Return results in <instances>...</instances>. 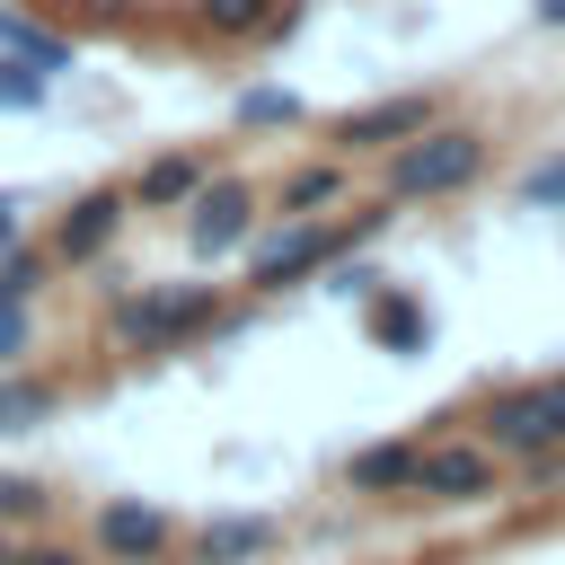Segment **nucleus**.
I'll return each mask as SVG.
<instances>
[{
  "label": "nucleus",
  "mask_w": 565,
  "mask_h": 565,
  "mask_svg": "<svg viewBox=\"0 0 565 565\" xmlns=\"http://www.w3.org/2000/svg\"><path fill=\"white\" fill-rule=\"evenodd\" d=\"M221 327H230L221 282H132V291L106 300V335H115L124 353H141V362L185 353V344H203V335H221Z\"/></svg>",
  "instance_id": "1"
},
{
  "label": "nucleus",
  "mask_w": 565,
  "mask_h": 565,
  "mask_svg": "<svg viewBox=\"0 0 565 565\" xmlns=\"http://www.w3.org/2000/svg\"><path fill=\"white\" fill-rule=\"evenodd\" d=\"M388 212H397V203H371V212H353V221L309 212V221H274V230H256V238L238 247V256H247V291H300V282H318L335 256H353L362 238H380Z\"/></svg>",
  "instance_id": "2"
},
{
  "label": "nucleus",
  "mask_w": 565,
  "mask_h": 565,
  "mask_svg": "<svg viewBox=\"0 0 565 565\" xmlns=\"http://www.w3.org/2000/svg\"><path fill=\"white\" fill-rule=\"evenodd\" d=\"M486 132L477 124H424L415 141L380 150V203H450L486 177Z\"/></svg>",
  "instance_id": "3"
},
{
  "label": "nucleus",
  "mask_w": 565,
  "mask_h": 565,
  "mask_svg": "<svg viewBox=\"0 0 565 565\" xmlns=\"http://www.w3.org/2000/svg\"><path fill=\"white\" fill-rule=\"evenodd\" d=\"M256 212H265V194H256L247 177L212 168V177L194 185V203L177 212V221H185V256H194V265H221V256H238V247L256 238Z\"/></svg>",
  "instance_id": "4"
},
{
  "label": "nucleus",
  "mask_w": 565,
  "mask_h": 565,
  "mask_svg": "<svg viewBox=\"0 0 565 565\" xmlns=\"http://www.w3.org/2000/svg\"><path fill=\"white\" fill-rule=\"evenodd\" d=\"M486 450H565V371L547 380H521V388H494L486 397Z\"/></svg>",
  "instance_id": "5"
},
{
  "label": "nucleus",
  "mask_w": 565,
  "mask_h": 565,
  "mask_svg": "<svg viewBox=\"0 0 565 565\" xmlns=\"http://www.w3.org/2000/svg\"><path fill=\"white\" fill-rule=\"evenodd\" d=\"M424 124H441V97H433V88H397V97H371V106H344V115L327 124V141H335V159H380V150H397V141H415Z\"/></svg>",
  "instance_id": "6"
},
{
  "label": "nucleus",
  "mask_w": 565,
  "mask_h": 565,
  "mask_svg": "<svg viewBox=\"0 0 565 565\" xmlns=\"http://www.w3.org/2000/svg\"><path fill=\"white\" fill-rule=\"evenodd\" d=\"M168 547H177V512L150 503V494H106V503L88 512V556H97V565H150V556H168Z\"/></svg>",
  "instance_id": "7"
},
{
  "label": "nucleus",
  "mask_w": 565,
  "mask_h": 565,
  "mask_svg": "<svg viewBox=\"0 0 565 565\" xmlns=\"http://www.w3.org/2000/svg\"><path fill=\"white\" fill-rule=\"evenodd\" d=\"M124 221H132L124 185H79V194L53 212V230H44V256H53V274H62V265H106V247L124 238Z\"/></svg>",
  "instance_id": "8"
},
{
  "label": "nucleus",
  "mask_w": 565,
  "mask_h": 565,
  "mask_svg": "<svg viewBox=\"0 0 565 565\" xmlns=\"http://www.w3.org/2000/svg\"><path fill=\"white\" fill-rule=\"evenodd\" d=\"M406 494H424V503H486L494 494V450L486 441H424Z\"/></svg>",
  "instance_id": "9"
},
{
  "label": "nucleus",
  "mask_w": 565,
  "mask_h": 565,
  "mask_svg": "<svg viewBox=\"0 0 565 565\" xmlns=\"http://www.w3.org/2000/svg\"><path fill=\"white\" fill-rule=\"evenodd\" d=\"M274 539H282V530H274L265 512H212V521H194V530H185V547H177V556H185V565H265V556H274Z\"/></svg>",
  "instance_id": "10"
},
{
  "label": "nucleus",
  "mask_w": 565,
  "mask_h": 565,
  "mask_svg": "<svg viewBox=\"0 0 565 565\" xmlns=\"http://www.w3.org/2000/svg\"><path fill=\"white\" fill-rule=\"evenodd\" d=\"M203 177H212V159H203V150H150V159L132 168L124 203H132V212H185Z\"/></svg>",
  "instance_id": "11"
},
{
  "label": "nucleus",
  "mask_w": 565,
  "mask_h": 565,
  "mask_svg": "<svg viewBox=\"0 0 565 565\" xmlns=\"http://www.w3.org/2000/svg\"><path fill=\"white\" fill-rule=\"evenodd\" d=\"M62 380L53 371H35V362H18V371H0V441H18V433H44L53 415H62Z\"/></svg>",
  "instance_id": "12"
},
{
  "label": "nucleus",
  "mask_w": 565,
  "mask_h": 565,
  "mask_svg": "<svg viewBox=\"0 0 565 565\" xmlns=\"http://www.w3.org/2000/svg\"><path fill=\"white\" fill-rule=\"evenodd\" d=\"M362 327H371L380 353H424V344H433V309H424L415 291H397V282H380V291L362 300Z\"/></svg>",
  "instance_id": "13"
},
{
  "label": "nucleus",
  "mask_w": 565,
  "mask_h": 565,
  "mask_svg": "<svg viewBox=\"0 0 565 565\" xmlns=\"http://www.w3.org/2000/svg\"><path fill=\"white\" fill-rule=\"evenodd\" d=\"M282 26H291V0H194V35H212V44H256Z\"/></svg>",
  "instance_id": "14"
},
{
  "label": "nucleus",
  "mask_w": 565,
  "mask_h": 565,
  "mask_svg": "<svg viewBox=\"0 0 565 565\" xmlns=\"http://www.w3.org/2000/svg\"><path fill=\"white\" fill-rule=\"evenodd\" d=\"M344 185H353V177H344V159H335V150H327V159H300V168L274 185V212H282V221L335 212V203H344Z\"/></svg>",
  "instance_id": "15"
},
{
  "label": "nucleus",
  "mask_w": 565,
  "mask_h": 565,
  "mask_svg": "<svg viewBox=\"0 0 565 565\" xmlns=\"http://www.w3.org/2000/svg\"><path fill=\"white\" fill-rule=\"evenodd\" d=\"M415 450H424V441H406V433H397V441H362V450L344 459V494H406V486H415Z\"/></svg>",
  "instance_id": "16"
},
{
  "label": "nucleus",
  "mask_w": 565,
  "mask_h": 565,
  "mask_svg": "<svg viewBox=\"0 0 565 565\" xmlns=\"http://www.w3.org/2000/svg\"><path fill=\"white\" fill-rule=\"evenodd\" d=\"M0 53L26 62V71H44V79H62V71L79 62V44H71L62 26H44V18H9V9H0Z\"/></svg>",
  "instance_id": "17"
},
{
  "label": "nucleus",
  "mask_w": 565,
  "mask_h": 565,
  "mask_svg": "<svg viewBox=\"0 0 565 565\" xmlns=\"http://www.w3.org/2000/svg\"><path fill=\"white\" fill-rule=\"evenodd\" d=\"M44 521H53V486L35 468H0V530L18 539V530H44Z\"/></svg>",
  "instance_id": "18"
},
{
  "label": "nucleus",
  "mask_w": 565,
  "mask_h": 565,
  "mask_svg": "<svg viewBox=\"0 0 565 565\" xmlns=\"http://www.w3.org/2000/svg\"><path fill=\"white\" fill-rule=\"evenodd\" d=\"M230 115H238V132H291V124H309V106H300L291 88H274V79H265V88H238Z\"/></svg>",
  "instance_id": "19"
},
{
  "label": "nucleus",
  "mask_w": 565,
  "mask_h": 565,
  "mask_svg": "<svg viewBox=\"0 0 565 565\" xmlns=\"http://www.w3.org/2000/svg\"><path fill=\"white\" fill-rule=\"evenodd\" d=\"M44 282H53V256L44 247H0V300H44Z\"/></svg>",
  "instance_id": "20"
},
{
  "label": "nucleus",
  "mask_w": 565,
  "mask_h": 565,
  "mask_svg": "<svg viewBox=\"0 0 565 565\" xmlns=\"http://www.w3.org/2000/svg\"><path fill=\"white\" fill-rule=\"evenodd\" d=\"M44 106H53V79L0 53V115H44Z\"/></svg>",
  "instance_id": "21"
},
{
  "label": "nucleus",
  "mask_w": 565,
  "mask_h": 565,
  "mask_svg": "<svg viewBox=\"0 0 565 565\" xmlns=\"http://www.w3.org/2000/svg\"><path fill=\"white\" fill-rule=\"evenodd\" d=\"M35 353V300H0V371H18Z\"/></svg>",
  "instance_id": "22"
},
{
  "label": "nucleus",
  "mask_w": 565,
  "mask_h": 565,
  "mask_svg": "<svg viewBox=\"0 0 565 565\" xmlns=\"http://www.w3.org/2000/svg\"><path fill=\"white\" fill-rule=\"evenodd\" d=\"M521 203H530V212H565V150L539 159V168L521 177Z\"/></svg>",
  "instance_id": "23"
},
{
  "label": "nucleus",
  "mask_w": 565,
  "mask_h": 565,
  "mask_svg": "<svg viewBox=\"0 0 565 565\" xmlns=\"http://www.w3.org/2000/svg\"><path fill=\"white\" fill-rule=\"evenodd\" d=\"M9 565H97V556H88L79 539H26V547H18Z\"/></svg>",
  "instance_id": "24"
},
{
  "label": "nucleus",
  "mask_w": 565,
  "mask_h": 565,
  "mask_svg": "<svg viewBox=\"0 0 565 565\" xmlns=\"http://www.w3.org/2000/svg\"><path fill=\"white\" fill-rule=\"evenodd\" d=\"M18 238H26V194L0 185V247H18Z\"/></svg>",
  "instance_id": "25"
},
{
  "label": "nucleus",
  "mask_w": 565,
  "mask_h": 565,
  "mask_svg": "<svg viewBox=\"0 0 565 565\" xmlns=\"http://www.w3.org/2000/svg\"><path fill=\"white\" fill-rule=\"evenodd\" d=\"M521 477H530V486H539V494H547V486H556V477H565V450H530V459H521Z\"/></svg>",
  "instance_id": "26"
},
{
  "label": "nucleus",
  "mask_w": 565,
  "mask_h": 565,
  "mask_svg": "<svg viewBox=\"0 0 565 565\" xmlns=\"http://www.w3.org/2000/svg\"><path fill=\"white\" fill-rule=\"evenodd\" d=\"M530 9H539V18H547V26H565V0H530Z\"/></svg>",
  "instance_id": "27"
},
{
  "label": "nucleus",
  "mask_w": 565,
  "mask_h": 565,
  "mask_svg": "<svg viewBox=\"0 0 565 565\" xmlns=\"http://www.w3.org/2000/svg\"><path fill=\"white\" fill-rule=\"evenodd\" d=\"M9 556H18V539H9V530H0V565H9Z\"/></svg>",
  "instance_id": "28"
},
{
  "label": "nucleus",
  "mask_w": 565,
  "mask_h": 565,
  "mask_svg": "<svg viewBox=\"0 0 565 565\" xmlns=\"http://www.w3.org/2000/svg\"><path fill=\"white\" fill-rule=\"evenodd\" d=\"M150 565H185V556H177V547H168V556H150Z\"/></svg>",
  "instance_id": "29"
}]
</instances>
